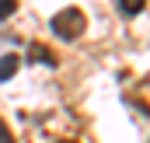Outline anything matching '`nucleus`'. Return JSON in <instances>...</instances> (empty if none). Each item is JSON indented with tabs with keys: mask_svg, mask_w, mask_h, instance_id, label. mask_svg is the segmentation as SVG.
<instances>
[{
	"mask_svg": "<svg viewBox=\"0 0 150 143\" xmlns=\"http://www.w3.org/2000/svg\"><path fill=\"white\" fill-rule=\"evenodd\" d=\"M49 28H52V35H56V38H63V42H74V38L84 35L87 21H84V14H80L77 7H67V11H59V14L49 21Z\"/></svg>",
	"mask_w": 150,
	"mask_h": 143,
	"instance_id": "f257e3e1",
	"label": "nucleus"
},
{
	"mask_svg": "<svg viewBox=\"0 0 150 143\" xmlns=\"http://www.w3.org/2000/svg\"><path fill=\"white\" fill-rule=\"evenodd\" d=\"M28 59H32V63H45V67H56V56H52L49 49L35 45V42H32V49H28Z\"/></svg>",
	"mask_w": 150,
	"mask_h": 143,
	"instance_id": "f03ea898",
	"label": "nucleus"
},
{
	"mask_svg": "<svg viewBox=\"0 0 150 143\" xmlns=\"http://www.w3.org/2000/svg\"><path fill=\"white\" fill-rule=\"evenodd\" d=\"M18 67H21V59H18V56H4V59H0V84H4V80H11V77L18 73Z\"/></svg>",
	"mask_w": 150,
	"mask_h": 143,
	"instance_id": "7ed1b4c3",
	"label": "nucleus"
},
{
	"mask_svg": "<svg viewBox=\"0 0 150 143\" xmlns=\"http://www.w3.org/2000/svg\"><path fill=\"white\" fill-rule=\"evenodd\" d=\"M143 7H147V0H119V11H122V14H129V18H133V14H140Z\"/></svg>",
	"mask_w": 150,
	"mask_h": 143,
	"instance_id": "20e7f679",
	"label": "nucleus"
},
{
	"mask_svg": "<svg viewBox=\"0 0 150 143\" xmlns=\"http://www.w3.org/2000/svg\"><path fill=\"white\" fill-rule=\"evenodd\" d=\"M14 11H18V0H0V21H7Z\"/></svg>",
	"mask_w": 150,
	"mask_h": 143,
	"instance_id": "39448f33",
	"label": "nucleus"
},
{
	"mask_svg": "<svg viewBox=\"0 0 150 143\" xmlns=\"http://www.w3.org/2000/svg\"><path fill=\"white\" fill-rule=\"evenodd\" d=\"M0 143H14V136L7 133V126H4V122H0Z\"/></svg>",
	"mask_w": 150,
	"mask_h": 143,
	"instance_id": "423d86ee",
	"label": "nucleus"
},
{
	"mask_svg": "<svg viewBox=\"0 0 150 143\" xmlns=\"http://www.w3.org/2000/svg\"><path fill=\"white\" fill-rule=\"evenodd\" d=\"M63 143H74V140H63Z\"/></svg>",
	"mask_w": 150,
	"mask_h": 143,
	"instance_id": "0eeeda50",
	"label": "nucleus"
}]
</instances>
